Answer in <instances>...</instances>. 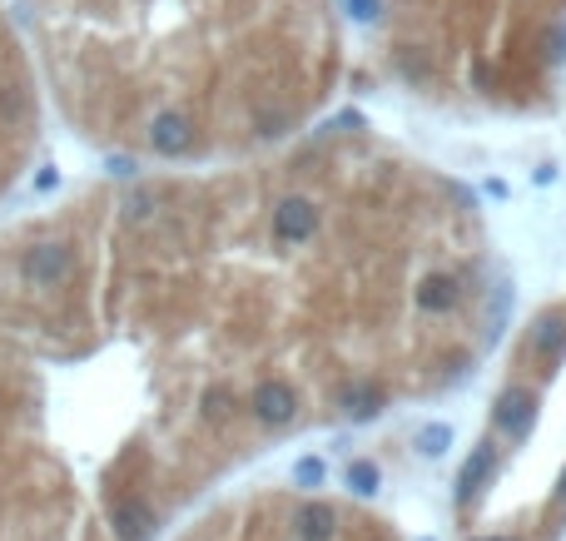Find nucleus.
<instances>
[{"label":"nucleus","mask_w":566,"mask_h":541,"mask_svg":"<svg viewBox=\"0 0 566 541\" xmlns=\"http://www.w3.org/2000/svg\"><path fill=\"white\" fill-rule=\"evenodd\" d=\"M110 532L115 541H149L159 532V512L144 492H115L110 497Z\"/></svg>","instance_id":"nucleus-4"},{"label":"nucleus","mask_w":566,"mask_h":541,"mask_svg":"<svg viewBox=\"0 0 566 541\" xmlns=\"http://www.w3.org/2000/svg\"><path fill=\"white\" fill-rule=\"evenodd\" d=\"M378 75L452 120H547L566 95V0H353Z\"/></svg>","instance_id":"nucleus-3"},{"label":"nucleus","mask_w":566,"mask_h":541,"mask_svg":"<svg viewBox=\"0 0 566 541\" xmlns=\"http://www.w3.org/2000/svg\"><path fill=\"white\" fill-rule=\"evenodd\" d=\"M562 115H566V95H562Z\"/></svg>","instance_id":"nucleus-6"},{"label":"nucleus","mask_w":566,"mask_h":541,"mask_svg":"<svg viewBox=\"0 0 566 541\" xmlns=\"http://www.w3.org/2000/svg\"><path fill=\"white\" fill-rule=\"evenodd\" d=\"M348 487H353L358 497H368V492L378 487V467H373V462H353V472H348Z\"/></svg>","instance_id":"nucleus-5"},{"label":"nucleus","mask_w":566,"mask_h":541,"mask_svg":"<svg viewBox=\"0 0 566 541\" xmlns=\"http://www.w3.org/2000/svg\"><path fill=\"white\" fill-rule=\"evenodd\" d=\"M125 288L199 358V388H293L373 422L472 378L502 323L477 194L358 120L115 204ZM249 422V417H244Z\"/></svg>","instance_id":"nucleus-1"},{"label":"nucleus","mask_w":566,"mask_h":541,"mask_svg":"<svg viewBox=\"0 0 566 541\" xmlns=\"http://www.w3.org/2000/svg\"><path fill=\"white\" fill-rule=\"evenodd\" d=\"M333 0H90V95L144 154L259 159L343 85Z\"/></svg>","instance_id":"nucleus-2"}]
</instances>
